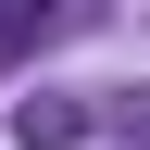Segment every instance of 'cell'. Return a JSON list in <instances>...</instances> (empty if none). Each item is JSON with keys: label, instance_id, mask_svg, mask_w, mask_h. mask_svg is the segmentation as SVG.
I'll return each mask as SVG.
<instances>
[{"label": "cell", "instance_id": "obj_1", "mask_svg": "<svg viewBox=\"0 0 150 150\" xmlns=\"http://www.w3.org/2000/svg\"><path fill=\"white\" fill-rule=\"evenodd\" d=\"M75 138H88V100H50V88L13 100V150H75Z\"/></svg>", "mask_w": 150, "mask_h": 150}, {"label": "cell", "instance_id": "obj_2", "mask_svg": "<svg viewBox=\"0 0 150 150\" xmlns=\"http://www.w3.org/2000/svg\"><path fill=\"white\" fill-rule=\"evenodd\" d=\"M50 25H63V0H0V63H13V50H38Z\"/></svg>", "mask_w": 150, "mask_h": 150}]
</instances>
